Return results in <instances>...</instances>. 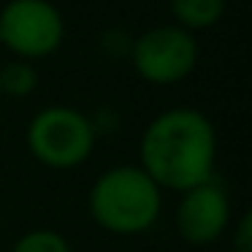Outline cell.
I'll use <instances>...</instances> for the list:
<instances>
[{
  "instance_id": "cell-1",
  "label": "cell",
  "mask_w": 252,
  "mask_h": 252,
  "mask_svg": "<svg viewBox=\"0 0 252 252\" xmlns=\"http://www.w3.org/2000/svg\"><path fill=\"white\" fill-rule=\"evenodd\" d=\"M217 133L203 111L174 106L160 111L144 127L138 141V165L171 192H185L214 176Z\"/></svg>"
},
{
  "instance_id": "cell-2",
  "label": "cell",
  "mask_w": 252,
  "mask_h": 252,
  "mask_svg": "<svg viewBox=\"0 0 252 252\" xmlns=\"http://www.w3.org/2000/svg\"><path fill=\"white\" fill-rule=\"evenodd\" d=\"M87 209L106 233L141 236L160 220L163 190L141 165H114L93 182Z\"/></svg>"
},
{
  "instance_id": "cell-3",
  "label": "cell",
  "mask_w": 252,
  "mask_h": 252,
  "mask_svg": "<svg viewBox=\"0 0 252 252\" xmlns=\"http://www.w3.org/2000/svg\"><path fill=\"white\" fill-rule=\"evenodd\" d=\"M98 133L84 111L73 106H46L25 130V144L41 165L55 171H71L87 163Z\"/></svg>"
},
{
  "instance_id": "cell-4",
  "label": "cell",
  "mask_w": 252,
  "mask_h": 252,
  "mask_svg": "<svg viewBox=\"0 0 252 252\" xmlns=\"http://www.w3.org/2000/svg\"><path fill=\"white\" fill-rule=\"evenodd\" d=\"M130 63L138 79L155 87L179 84L198 65L195 33L179 25H155L130 41Z\"/></svg>"
},
{
  "instance_id": "cell-5",
  "label": "cell",
  "mask_w": 252,
  "mask_h": 252,
  "mask_svg": "<svg viewBox=\"0 0 252 252\" xmlns=\"http://www.w3.org/2000/svg\"><path fill=\"white\" fill-rule=\"evenodd\" d=\"M3 46L19 60H44L60 49L65 22L49 0H8L0 8Z\"/></svg>"
},
{
  "instance_id": "cell-6",
  "label": "cell",
  "mask_w": 252,
  "mask_h": 252,
  "mask_svg": "<svg viewBox=\"0 0 252 252\" xmlns=\"http://www.w3.org/2000/svg\"><path fill=\"white\" fill-rule=\"evenodd\" d=\"M176 206V233L195 247H209L222 239L230 225V198L217 179H206L190 190L179 192Z\"/></svg>"
},
{
  "instance_id": "cell-7",
  "label": "cell",
  "mask_w": 252,
  "mask_h": 252,
  "mask_svg": "<svg viewBox=\"0 0 252 252\" xmlns=\"http://www.w3.org/2000/svg\"><path fill=\"white\" fill-rule=\"evenodd\" d=\"M174 25L198 33L209 30L222 19L225 14V0H168Z\"/></svg>"
},
{
  "instance_id": "cell-8",
  "label": "cell",
  "mask_w": 252,
  "mask_h": 252,
  "mask_svg": "<svg viewBox=\"0 0 252 252\" xmlns=\"http://www.w3.org/2000/svg\"><path fill=\"white\" fill-rule=\"evenodd\" d=\"M38 87V71L30 60H11L0 68V93L3 98H28Z\"/></svg>"
},
{
  "instance_id": "cell-9",
  "label": "cell",
  "mask_w": 252,
  "mask_h": 252,
  "mask_svg": "<svg viewBox=\"0 0 252 252\" xmlns=\"http://www.w3.org/2000/svg\"><path fill=\"white\" fill-rule=\"evenodd\" d=\"M11 252H71V244L57 230L35 228V230H28L25 236H19V241L14 244Z\"/></svg>"
},
{
  "instance_id": "cell-10",
  "label": "cell",
  "mask_w": 252,
  "mask_h": 252,
  "mask_svg": "<svg viewBox=\"0 0 252 252\" xmlns=\"http://www.w3.org/2000/svg\"><path fill=\"white\" fill-rule=\"evenodd\" d=\"M233 252H252V214L241 212L233 225Z\"/></svg>"
},
{
  "instance_id": "cell-11",
  "label": "cell",
  "mask_w": 252,
  "mask_h": 252,
  "mask_svg": "<svg viewBox=\"0 0 252 252\" xmlns=\"http://www.w3.org/2000/svg\"><path fill=\"white\" fill-rule=\"evenodd\" d=\"M0 46H3V35H0Z\"/></svg>"
},
{
  "instance_id": "cell-12",
  "label": "cell",
  "mask_w": 252,
  "mask_h": 252,
  "mask_svg": "<svg viewBox=\"0 0 252 252\" xmlns=\"http://www.w3.org/2000/svg\"><path fill=\"white\" fill-rule=\"evenodd\" d=\"M0 230H3V220H0Z\"/></svg>"
},
{
  "instance_id": "cell-13",
  "label": "cell",
  "mask_w": 252,
  "mask_h": 252,
  "mask_svg": "<svg viewBox=\"0 0 252 252\" xmlns=\"http://www.w3.org/2000/svg\"><path fill=\"white\" fill-rule=\"evenodd\" d=\"M0 100H3V93H0Z\"/></svg>"
}]
</instances>
